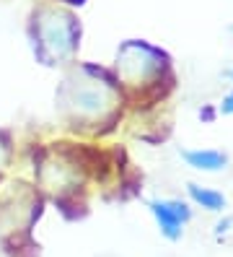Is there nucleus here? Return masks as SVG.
Wrapping results in <instances>:
<instances>
[{
	"mask_svg": "<svg viewBox=\"0 0 233 257\" xmlns=\"http://www.w3.org/2000/svg\"><path fill=\"white\" fill-rule=\"evenodd\" d=\"M65 101L75 117L81 119H101L109 109L114 107V88L106 81H96V78H78L73 83H68L65 88Z\"/></svg>",
	"mask_w": 233,
	"mask_h": 257,
	"instance_id": "nucleus-1",
	"label": "nucleus"
},
{
	"mask_svg": "<svg viewBox=\"0 0 233 257\" xmlns=\"http://www.w3.org/2000/svg\"><path fill=\"white\" fill-rule=\"evenodd\" d=\"M117 68H119L124 81L140 83V81L150 78V75L161 68V52L148 47L143 42H130L122 47V52L117 57Z\"/></svg>",
	"mask_w": 233,
	"mask_h": 257,
	"instance_id": "nucleus-2",
	"label": "nucleus"
},
{
	"mask_svg": "<svg viewBox=\"0 0 233 257\" xmlns=\"http://www.w3.org/2000/svg\"><path fill=\"white\" fill-rule=\"evenodd\" d=\"M75 26L73 19L65 16V13H50L47 16V24L42 26V44L44 50H50V55L55 60L65 57L68 52H73L75 47Z\"/></svg>",
	"mask_w": 233,
	"mask_h": 257,
	"instance_id": "nucleus-3",
	"label": "nucleus"
},
{
	"mask_svg": "<svg viewBox=\"0 0 233 257\" xmlns=\"http://www.w3.org/2000/svg\"><path fill=\"white\" fill-rule=\"evenodd\" d=\"M150 213L158 223L161 234L168 241H176L184 234V223L192 218L189 208H186L181 200H150Z\"/></svg>",
	"mask_w": 233,
	"mask_h": 257,
	"instance_id": "nucleus-4",
	"label": "nucleus"
},
{
	"mask_svg": "<svg viewBox=\"0 0 233 257\" xmlns=\"http://www.w3.org/2000/svg\"><path fill=\"white\" fill-rule=\"evenodd\" d=\"M181 159L197 172H220L225 169L228 156L223 151L215 148H192V151H181Z\"/></svg>",
	"mask_w": 233,
	"mask_h": 257,
	"instance_id": "nucleus-5",
	"label": "nucleus"
},
{
	"mask_svg": "<svg viewBox=\"0 0 233 257\" xmlns=\"http://www.w3.org/2000/svg\"><path fill=\"white\" fill-rule=\"evenodd\" d=\"M186 190H189V198H192L197 205H202L205 210H212V213H217V210L225 208V195H223V192L199 187V185H194V182L186 187Z\"/></svg>",
	"mask_w": 233,
	"mask_h": 257,
	"instance_id": "nucleus-6",
	"label": "nucleus"
},
{
	"mask_svg": "<svg viewBox=\"0 0 233 257\" xmlns=\"http://www.w3.org/2000/svg\"><path fill=\"white\" fill-rule=\"evenodd\" d=\"M220 112L228 114V117L233 114V91H228V94L223 96V101H220Z\"/></svg>",
	"mask_w": 233,
	"mask_h": 257,
	"instance_id": "nucleus-7",
	"label": "nucleus"
},
{
	"mask_svg": "<svg viewBox=\"0 0 233 257\" xmlns=\"http://www.w3.org/2000/svg\"><path fill=\"white\" fill-rule=\"evenodd\" d=\"M228 226H230V221H220V223H217V234H223V231H228Z\"/></svg>",
	"mask_w": 233,
	"mask_h": 257,
	"instance_id": "nucleus-8",
	"label": "nucleus"
},
{
	"mask_svg": "<svg viewBox=\"0 0 233 257\" xmlns=\"http://www.w3.org/2000/svg\"><path fill=\"white\" fill-rule=\"evenodd\" d=\"M225 78H230V81H233V68H228V70H225Z\"/></svg>",
	"mask_w": 233,
	"mask_h": 257,
	"instance_id": "nucleus-9",
	"label": "nucleus"
}]
</instances>
